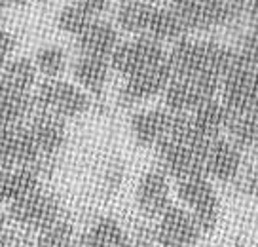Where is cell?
Wrapping results in <instances>:
<instances>
[{"mask_svg":"<svg viewBox=\"0 0 258 247\" xmlns=\"http://www.w3.org/2000/svg\"><path fill=\"white\" fill-rule=\"evenodd\" d=\"M239 52L213 40L182 38L173 46L167 63L173 78H213L222 84L239 61Z\"/></svg>","mask_w":258,"mask_h":247,"instance_id":"6da1fadb","label":"cell"},{"mask_svg":"<svg viewBox=\"0 0 258 247\" xmlns=\"http://www.w3.org/2000/svg\"><path fill=\"white\" fill-rule=\"evenodd\" d=\"M171 10L177 12L188 32L230 27L245 17V6L237 0H188Z\"/></svg>","mask_w":258,"mask_h":247,"instance_id":"7a4b0ae2","label":"cell"},{"mask_svg":"<svg viewBox=\"0 0 258 247\" xmlns=\"http://www.w3.org/2000/svg\"><path fill=\"white\" fill-rule=\"evenodd\" d=\"M209 144L203 146V144H188L173 139H163L156 146L163 173H169L177 181L205 175V154Z\"/></svg>","mask_w":258,"mask_h":247,"instance_id":"3957f363","label":"cell"},{"mask_svg":"<svg viewBox=\"0 0 258 247\" xmlns=\"http://www.w3.org/2000/svg\"><path fill=\"white\" fill-rule=\"evenodd\" d=\"M177 196L190 209L202 232H209L217 226L220 204H218L217 192L207 177H190L184 181H178Z\"/></svg>","mask_w":258,"mask_h":247,"instance_id":"277c9868","label":"cell"},{"mask_svg":"<svg viewBox=\"0 0 258 247\" xmlns=\"http://www.w3.org/2000/svg\"><path fill=\"white\" fill-rule=\"evenodd\" d=\"M34 107L61 118H76L89 109V99L80 88L53 78L38 88L34 95Z\"/></svg>","mask_w":258,"mask_h":247,"instance_id":"5b68a950","label":"cell"},{"mask_svg":"<svg viewBox=\"0 0 258 247\" xmlns=\"http://www.w3.org/2000/svg\"><path fill=\"white\" fill-rule=\"evenodd\" d=\"M167 57L163 54L160 42L146 36H139L135 40H129L120 44L110 57V65L116 72L123 76H133L139 72L152 69L156 65L163 63Z\"/></svg>","mask_w":258,"mask_h":247,"instance_id":"8992f818","label":"cell"},{"mask_svg":"<svg viewBox=\"0 0 258 247\" xmlns=\"http://www.w3.org/2000/svg\"><path fill=\"white\" fill-rule=\"evenodd\" d=\"M220 86L213 78H173L165 88V107L175 114H190L205 101L215 99Z\"/></svg>","mask_w":258,"mask_h":247,"instance_id":"52a82bcc","label":"cell"},{"mask_svg":"<svg viewBox=\"0 0 258 247\" xmlns=\"http://www.w3.org/2000/svg\"><path fill=\"white\" fill-rule=\"evenodd\" d=\"M202 228L194 215L184 208L171 206L156 228V239L161 247H194L200 239Z\"/></svg>","mask_w":258,"mask_h":247,"instance_id":"ba28073f","label":"cell"},{"mask_svg":"<svg viewBox=\"0 0 258 247\" xmlns=\"http://www.w3.org/2000/svg\"><path fill=\"white\" fill-rule=\"evenodd\" d=\"M10 219L27 228L42 230L59 219V202L48 192L36 190L27 198L10 204Z\"/></svg>","mask_w":258,"mask_h":247,"instance_id":"9c48e42d","label":"cell"},{"mask_svg":"<svg viewBox=\"0 0 258 247\" xmlns=\"http://www.w3.org/2000/svg\"><path fill=\"white\" fill-rule=\"evenodd\" d=\"M171 80H173V72L165 59L163 63L156 65L152 69H146L139 74L129 76L120 91V99L125 105H135L146 99H152L160 95L161 91H165Z\"/></svg>","mask_w":258,"mask_h":247,"instance_id":"30bf717a","label":"cell"},{"mask_svg":"<svg viewBox=\"0 0 258 247\" xmlns=\"http://www.w3.org/2000/svg\"><path fill=\"white\" fill-rule=\"evenodd\" d=\"M40 158L42 154L29 126H17L8 139L0 141V169L31 168Z\"/></svg>","mask_w":258,"mask_h":247,"instance_id":"8fae6325","label":"cell"},{"mask_svg":"<svg viewBox=\"0 0 258 247\" xmlns=\"http://www.w3.org/2000/svg\"><path fill=\"white\" fill-rule=\"evenodd\" d=\"M241 169V151L228 139H215L205 154V175L220 183L234 181Z\"/></svg>","mask_w":258,"mask_h":247,"instance_id":"7c38bea8","label":"cell"},{"mask_svg":"<svg viewBox=\"0 0 258 247\" xmlns=\"http://www.w3.org/2000/svg\"><path fill=\"white\" fill-rule=\"evenodd\" d=\"M137 204L148 217H161L171 208L169 183L163 171H148L137 186Z\"/></svg>","mask_w":258,"mask_h":247,"instance_id":"4fadbf2b","label":"cell"},{"mask_svg":"<svg viewBox=\"0 0 258 247\" xmlns=\"http://www.w3.org/2000/svg\"><path fill=\"white\" fill-rule=\"evenodd\" d=\"M34 143L38 146L42 156H53L61 151L67 139V128H64V120L51 112L38 111L32 116L29 124Z\"/></svg>","mask_w":258,"mask_h":247,"instance_id":"5bb4252c","label":"cell"},{"mask_svg":"<svg viewBox=\"0 0 258 247\" xmlns=\"http://www.w3.org/2000/svg\"><path fill=\"white\" fill-rule=\"evenodd\" d=\"M173 112L169 111H143L133 114L131 118V131L143 146H158V144L169 135L171 124H173Z\"/></svg>","mask_w":258,"mask_h":247,"instance_id":"9a60e30c","label":"cell"},{"mask_svg":"<svg viewBox=\"0 0 258 247\" xmlns=\"http://www.w3.org/2000/svg\"><path fill=\"white\" fill-rule=\"evenodd\" d=\"M190 118H192V126L198 137L202 141L211 143V141L218 139L222 129L228 128L230 112L222 105V101L209 99L203 105H200L194 112H190Z\"/></svg>","mask_w":258,"mask_h":247,"instance_id":"2e32d148","label":"cell"},{"mask_svg":"<svg viewBox=\"0 0 258 247\" xmlns=\"http://www.w3.org/2000/svg\"><path fill=\"white\" fill-rule=\"evenodd\" d=\"M118 48V32L110 23L95 19L86 31L78 36V50L82 56L89 57H112Z\"/></svg>","mask_w":258,"mask_h":247,"instance_id":"e0dca14e","label":"cell"},{"mask_svg":"<svg viewBox=\"0 0 258 247\" xmlns=\"http://www.w3.org/2000/svg\"><path fill=\"white\" fill-rule=\"evenodd\" d=\"M186 34H188V29L175 10H171L169 6H165V8L154 6L145 34L146 38H152L156 42H169V40L178 42L184 38Z\"/></svg>","mask_w":258,"mask_h":247,"instance_id":"ac0fdd59","label":"cell"},{"mask_svg":"<svg viewBox=\"0 0 258 247\" xmlns=\"http://www.w3.org/2000/svg\"><path fill=\"white\" fill-rule=\"evenodd\" d=\"M80 241L84 247H133L120 223L110 217L95 221Z\"/></svg>","mask_w":258,"mask_h":247,"instance_id":"d6986e66","label":"cell"},{"mask_svg":"<svg viewBox=\"0 0 258 247\" xmlns=\"http://www.w3.org/2000/svg\"><path fill=\"white\" fill-rule=\"evenodd\" d=\"M73 72L74 78L78 80L84 88L99 95V93H103L106 80H108V63H106V59H101V57L82 56L74 63Z\"/></svg>","mask_w":258,"mask_h":247,"instance_id":"ffe728a7","label":"cell"},{"mask_svg":"<svg viewBox=\"0 0 258 247\" xmlns=\"http://www.w3.org/2000/svg\"><path fill=\"white\" fill-rule=\"evenodd\" d=\"M36 80V67L32 61L19 57L2 67L0 72V89L8 91H19V93H29Z\"/></svg>","mask_w":258,"mask_h":247,"instance_id":"44dd1931","label":"cell"},{"mask_svg":"<svg viewBox=\"0 0 258 247\" xmlns=\"http://www.w3.org/2000/svg\"><path fill=\"white\" fill-rule=\"evenodd\" d=\"M154 4L148 2H141V0H125L121 2L116 14V21L123 31L145 36L146 29H148V21L152 16Z\"/></svg>","mask_w":258,"mask_h":247,"instance_id":"7402d4cb","label":"cell"},{"mask_svg":"<svg viewBox=\"0 0 258 247\" xmlns=\"http://www.w3.org/2000/svg\"><path fill=\"white\" fill-rule=\"evenodd\" d=\"M34 109V97L31 93H19L0 89V122L17 126Z\"/></svg>","mask_w":258,"mask_h":247,"instance_id":"603a6c76","label":"cell"},{"mask_svg":"<svg viewBox=\"0 0 258 247\" xmlns=\"http://www.w3.org/2000/svg\"><path fill=\"white\" fill-rule=\"evenodd\" d=\"M228 133L230 141L241 151L250 149L258 141V112H239V114H230L228 122Z\"/></svg>","mask_w":258,"mask_h":247,"instance_id":"cb8c5ba5","label":"cell"},{"mask_svg":"<svg viewBox=\"0 0 258 247\" xmlns=\"http://www.w3.org/2000/svg\"><path fill=\"white\" fill-rule=\"evenodd\" d=\"M38 232L40 234H38L36 247H71L74 243L73 226L67 221H61V219L49 223L48 226H44Z\"/></svg>","mask_w":258,"mask_h":247,"instance_id":"d4e9b609","label":"cell"},{"mask_svg":"<svg viewBox=\"0 0 258 247\" xmlns=\"http://www.w3.org/2000/svg\"><path fill=\"white\" fill-rule=\"evenodd\" d=\"M93 21H95V17L89 16L88 12H84V10L73 6V4L64 6L59 12V16H57V27L61 31L69 32V34H74V36H80Z\"/></svg>","mask_w":258,"mask_h":247,"instance_id":"484cf974","label":"cell"},{"mask_svg":"<svg viewBox=\"0 0 258 247\" xmlns=\"http://www.w3.org/2000/svg\"><path fill=\"white\" fill-rule=\"evenodd\" d=\"M34 67L36 71H40L42 74H46L49 78H55L67 67V56L61 48L57 46H48L36 52L34 57Z\"/></svg>","mask_w":258,"mask_h":247,"instance_id":"4316f807","label":"cell"},{"mask_svg":"<svg viewBox=\"0 0 258 247\" xmlns=\"http://www.w3.org/2000/svg\"><path fill=\"white\" fill-rule=\"evenodd\" d=\"M241 57L258 71V31H252L249 34H245L241 40V48L237 50Z\"/></svg>","mask_w":258,"mask_h":247,"instance_id":"83f0119b","label":"cell"},{"mask_svg":"<svg viewBox=\"0 0 258 247\" xmlns=\"http://www.w3.org/2000/svg\"><path fill=\"white\" fill-rule=\"evenodd\" d=\"M71 4L76 8L88 12L89 16H99L108 8V0H71Z\"/></svg>","mask_w":258,"mask_h":247,"instance_id":"f1b7e54d","label":"cell"},{"mask_svg":"<svg viewBox=\"0 0 258 247\" xmlns=\"http://www.w3.org/2000/svg\"><path fill=\"white\" fill-rule=\"evenodd\" d=\"M16 48V38L14 34H10L8 31L0 29V69L6 65L8 57L12 56V52Z\"/></svg>","mask_w":258,"mask_h":247,"instance_id":"f546056e","label":"cell"},{"mask_svg":"<svg viewBox=\"0 0 258 247\" xmlns=\"http://www.w3.org/2000/svg\"><path fill=\"white\" fill-rule=\"evenodd\" d=\"M10 175L12 169H0V204H10Z\"/></svg>","mask_w":258,"mask_h":247,"instance_id":"4dcf8cb0","label":"cell"},{"mask_svg":"<svg viewBox=\"0 0 258 247\" xmlns=\"http://www.w3.org/2000/svg\"><path fill=\"white\" fill-rule=\"evenodd\" d=\"M245 17L250 23V27L258 31V0H249L245 6Z\"/></svg>","mask_w":258,"mask_h":247,"instance_id":"1f68e13d","label":"cell"},{"mask_svg":"<svg viewBox=\"0 0 258 247\" xmlns=\"http://www.w3.org/2000/svg\"><path fill=\"white\" fill-rule=\"evenodd\" d=\"M243 192L252 198H258V171H252L247 175L245 183H243Z\"/></svg>","mask_w":258,"mask_h":247,"instance_id":"d6a6232c","label":"cell"},{"mask_svg":"<svg viewBox=\"0 0 258 247\" xmlns=\"http://www.w3.org/2000/svg\"><path fill=\"white\" fill-rule=\"evenodd\" d=\"M31 0H0V8H19L27 6Z\"/></svg>","mask_w":258,"mask_h":247,"instance_id":"836d02e7","label":"cell"},{"mask_svg":"<svg viewBox=\"0 0 258 247\" xmlns=\"http://www.w3.org/2000/svg\"><path fill=\"white\" fill-rule=\"evenodd\" d=\"M10 245V236L8 232H0V247H8Z\"/></svg>","mask_w":258,"mask_h":247,"instance_id":"e575fe53","label":"cell"},{"mask_svg":"<svg viewBox=\"0 0 258 247\" xmlns=\"http://www.w3.org/2000/svg\"><path fill=\"white\" fill-rule=\"evenodd\" d=\"M6 221H8L6 213H2V211H0V232L6 230Z\"/></svg>","mask_w":258,"mask_h":247,"instance_id":"d590c367","label":"cell"},{"mask_svg":"<svg viewBox=\"0 0 258 247\" xmlns=\"http://www.w3.org/2000/svg\"><path fill=\"white\" fill-rule=\"evenodd\" d=\"M133 247H148L146 243H143V241H139V243H133Z\"/></svg>","mask_w":258,"mask_h":247,"instance_id":"8d00e7d4","label":"cell"},{"mask_svg":"<svg viewBox=\"0 0 258 247\" xmlns=\"http://www.w3.org/2000/svg\"><path fill=\"white\" fill-rule=\"evenodd\" d=\"M71 247H84V245H82V241H74V243Z\"/></svg>","mask_w":258,"mask_h":247,"instance_id":"74e56055","label":"cell"},{"mask_svg":"<svg viewBox=\"0 0 258 247\" xmlns=\"http://www.w3.org/2000/svg\"><path fill=\"white\" fill-rule=\"evenodd\" d=\"M254 156H256V160H258V141H256V144H254Z\"/></svg>","mask_w":258,"mask_h":247,"instance_id":"f35d334b","label":"cell"},{"mask_svg":"<svg viewBox=\"0 0 258 247\" xmlns=\"http://www.w3.org/2000/svg\"><path fill=\"white\" fill-rule=\"evenodd\" d=\"M237 2H239V4H243V6H247V2H249V0H237Z\"/></svg>","mask_w":258,"mask_h":247,"instance_id":"ab89813d","label":"cell"},{"mask_svg":"<svg viewBox=\"0 0 258 247\" xmlns=\"http://www.w3.org/2000/svg\"><path fill=\"white\" fill-rule=\"evenodd\" d=\"M125 2V0H123ZM141 2H148V4H154V0H141Z\"/></svg>","mask_w":258,"mask_h":247,"instance_id":"60d3db41","label":"cell"}]
</instances>
